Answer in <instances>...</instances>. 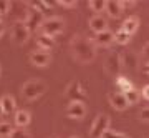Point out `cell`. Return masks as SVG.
Segmentation results:
<instances>
[{"label": "cell", "instance_id": "cell-10", "mask_svg": "<svg viewBox=\"0 0 149 138\" xmlns=\"http://www.w3.org/2000/svg\"><path fill=\"white\" fill-rule=\"evenodd\" d=\"M108 100H109V105L114 108V110H126L129 106V103L126 101V96L124 93H119V92H111V93H108Z\"/></svg>", "mask_w": 149, "mask_h": 138}, {"label": "cell", "instance_id": "cell-18", "mask_svg": "<svg viewBox=\"0 0 149 138\" xmlns=\"http://www.w3.org/2000/svg\"><path fill=\"white\" fill-rule=\"evenodd\" d=\"M0 103H2V110H3V113H13L17 108V103H15V98L12 95H3L2 98H0Z\"/></svg>", "mask_w": 149, "mask_h": 138}, {"label": "cell", "instance_id": "cell-37", "mask_svg": "<svg viewBox=\"0 0 149 138\" xmlns=\"http://www.w3.org/2000/svg\"><path fill=\"white\" fill-rule=\"evenodd\" d=\"M0 22H2V15H0Z\"/></svg>", "mask_w": 149, "mask_h": 138}, {"label": "cell", "instance_id": "cell-25", "mask_svg": "<svg viewBox=\"0 0 149 138\" xmlns=\"http://www.w3.org/2000/svg\"><path fill=\"white\" fill-rule=\"evenodd\" d=\"M12 132H13V127H12L8 122H2V123H0V138L10 137Z\"/></svg>", "mask_w": 149, "mask_h": 138}, {"label": "cell", "instance_id": "cell-32", "mask_svg": "<svg viewBox=\"0 0 149 138\" xmlns=\"http://www.w3.org/2000/svg\"><path fill=\"white\" fill-rule=\"evenodd\" d=\"M119 2H121L123 8H131V7L136 5V2H133V0H119Z\"/></svg>", "mask_w": 149, "mask_h": 138}, {"label": "cell", "instance_id": "cell-31", "mask_svg": "<svg viewBox=\"0 0 149 138\" xmlns=\"http://www.w3.org/2000/svg\"><path fill=\"white\" fill-rule=\"evenodd\" d=\"M139 118L143 120V122H149V106L143 108L141 112H139Z\"/></svg>", "mask_w": 149, "mask_h": 138}, {"label": "cell", "instance_id": "cell-17", "mask_svg": "<svg viewBox=\"0 0 149 138\" xmlns=\"http://www.w3.org/2000/svg\"><path fill=\"white\" fill-rule=\"evenodd\" d=\"M32 117H30V113L27 110H17L15 112V117H13V122H15L17 128H25L30 123Z\"/></svg>", "mask_w": 149, "mask_h": 138}, {"label": "cell", "instance_id": "cell-26", "mask_svg": "<svg viewBox=\"0 0 149 138\" xmlns=\"http://www.w3.org/2000/svg\"><path fill=\"white\" fill-rule=\"evenodd\" d=\"M8 138H32V135L25 130V128H13Z\"/></svg>", "mask_w": 149, "mask_h": 138}, {"label": "cell", "instance_id": "cell-12", "mask_svg": "<svg viewBox=\"0 0 149 138\" xmlns=\"http://www.w3.org/2000/svg\"><path fill=\"white\" fill-rule=\"evenodd\" d=\"M121 58V67H126L128 70H138V65H139V58L138 55L131 50H126L119 55Z\"/></svg>", "mask_w": 149, "mask_h": 138}, {"label": "cell", "instance_id": "cell-23", "mask_svg": "<svg viewBox=\"0 0 149 138\" xmlns=\"http://www.w3.org/2000/svg\"><path fill=\"white\" fill-rule=\"evenodd\" d=\"M30 5L35 7L37 10H40V12L43 13V15H45V13H47V12L50 10L52 7H53V4H52V2H43V0H40V2H32Z\"/></svg>", "mask_w": 149, "mask_h": 138}, {"label": "cell", "instance_id": "cell-34", "mask_svg": "<svg viewBox=\"0 0 149 138\" xmlns=\"http://www.w3.org/2000/svg\"><path fill=\"white\" fill-rule=\"evenodd\" d=\"M3 33H5V25H3V22H0V38H2Z\"/></svg>", "mask_w": 149, "mask_h": 138}, {"label": "cell", "instance_id": "cell-2", "mask_svg": "<svg viewBox=\"0 0 149 138\" xmlns=\"http://www.w3.org/2000/svg\"><path fill=\"white\" fill-rule=\"evenodd\" d=\"M45 92H47V85L43 83L42 80H37V78L28 80L22 87V95L28 101H33V100H37V98H40Z\"/></svg>", "mask_w": 149, "mask_h": 138}, {"label": "cell", "instance_id": "cell-24", "mask_svg": "<svg viewBox=\"0 0 149 138\" xmlns=\"http://www.w3.org/2000/svg\"><path fill=\"white\" fill-rule=\"evenodd\" d=\"M104 5H106V2H103V0H91V2H88V7L93 12H96V15H100V12L104 10Z\"/></svg>", "mask_w": 149, "mask_h": 138}, {"label": "cell", "instance_id": "cell-30", "mask_svg": "<svg viewBox=\"0 0 149 138\" xmlns=\"http://www.w3.org/2000/svg\"><path fill=\"white\" fill-rule=\"evenodd\" d=\"M141 57H143V60L146 62V63H149V42L146 43L143 47V52H141Z\"/></svg>", "mask_w": 149, "mask_h": 138}, {"label": "cell", "instance_id": "cell-1", "mask_svg": "<svg viewBox=\"0 0 149 138\" xmlns=\"http://www.w3.org/2000/svg\"><path fill=\"white\" fill-rule=\"evenodd\" d=\"M71 53L76 62L80 63H90L96 57V45L93 40L83 35H74L71 38Z\"/></svg>", "mask_w": 149, "mask_h": 138}, {"label": "cell", "instance_id": "cell-3", "mask_svg": "<svg viewBox=\"0 0 149 138\" xmlns=\"http://www.w3.org/2000/svg\"><path fill=\"white\" fill-rule=\"evenodd\" d=\"M43 22H45V15H43L40 10H37L35 7L30 5V8H28L27 13H25V18H23V23L27 25V28L30 30V33L37 32L38 28H42Z\"/></svg>", "mask_w": 149, "mask_h": 138}, {"label": "cell", "instance_id": "cell-36", "mask_svg": "<svg viewBox=\"0 0 149 138\" xmlns=\"http://www.w3.org/2000/svg\"><path fill=\"white\" fill-rule=\"evenodd\" d=\"M3 115V110H2V103H0V117Z\"/></svg>", "mask_w": 149, "mask_h": 138}, {"label": "cell", "instance_id": "cell-5", "mask_svg": "<svg viewBox=\"0 0 149 138\" xmlns=\"http://www.w3.org/2000/svg\"><path fill=\"white\" fill-rule=\"evenodd\" d=\"M65 28V20L63 18H60V17H48L45 18L42 25V33L45 35H50V37H55V35H58V33L63 32Z\"/></svg>", "mask_w": 149, "mask_h": 138}, {"label": "cell", "instance_id": "cell-38", "mask_svg": "<svg viewBox=\"0 0 149 138\" xmlns=\"http://www.w3.org/2000/svg\"><path fill=\"white\" fill-rule=\"evenodd\" d=\"M71 138H78V137H71Z\"/></svg>", "mask_w": 149, "mask_h": 138}, {"label": "cell", "instance_id": "cell-33", "mask_svg": "<svg viewBox=\"0 0 149 138\" xmlns=\"http://www.w3.org/2000/svg\"><path fill=\"white\" fill-rule=\"evenodd\" d=\"M141 96H143L144 100L149 101V85H144L143 90H141Z\"/></svg>", "mask_w": 149, "mask_h": 138}, {"label": "cell", "instance_id": "cell-11", "mask_svg": "<svg viewBox=\"0 0 149 138\" xmlns=\"http://www.w3.org/2000/svg\"><path fill=\"white\" fill-rule=\"evenodd\" d=\"M30 62L35 67H47L52 62V55L47 50H37V52L30 53Z\"/></svg>", "mask_w": 149, "mask_h": 138}, {"label": "cell", "instance_id": "cell-16", "mask_svg": "<svg viewBox=\"0 0 149 138\" xmlns=\"http://www.w3.org/2000/svg\"><path fill=\"white\" fill-rule=\"evenodd\" d=\"M37 45H38V50H47V52H50L55 47V38L40 32L37 35Z\"/></svg>", "mask_w": 149, "mask_h": 138}, {"label": "cell", "instance_id": "cell-27", "mask_svg": "<svg viewBox=\"0 0 149 138\" xmlns=\"http://www.w3.org/2000/svg\"><path fill=\"white\" fill-rule=\"evenodd\" d=\"M103 138H131V137H128V135H124L121 132H116V130H108L103 135Z\"/></svg>", "mask_w": 149, "mask_h": 138}, {"label": "cell", "instance_id": "cell-29", "mask_svg": "<svg viewBox=\"0 0 149 138\" xmlns=\"http://www.w3.org/2000/svg\"><path fill=\"white\" fill-rule=\"evenodd\" d=\"M56 5L60 7H66V8H74L76 7V2L74 0H58V2H55Z\"/></svg>", "mask_w": 149, "mask_h": 138}, {"label": "cell", "instance_id": "cell-21", "mask_svg": "<svg viewBox=\"0 0 149 138\" xmlns=\"http://www.w3.org/2000/svg\"><path fill=\"white\" fill-rule=\"evenodd\" d=\"M129 40H131V35H129L128 32H124L123 28H119V30L114 33V42L119 43V45H126V43H129Z\"/></svg>", "mask_w": 149, "mask_h": 138}, {"label": "cell", "instance_id": "cell-14", "mask_svg": "<svg viewBox=\"0 0 149 138\" xmlns=\"http://www.w3.org/2000/svg\"><path fill=\"white\" fill-rule=\"evenodd\" d=\"M106 27H108V22L103 15H93L90 18V28L95 33H101L104 30H108Z\"/></svg>", "mask_w": 149, "mask_h": 138}, {"label": "cell", "instance_id": "cell-35", "mask_svg": "<svg viewBox=\"0 0 149 138\" xmlns=\"http://www.w3.org/2000/svg\"><path fill=\"white\" fill-rule=\"evenodd\" d=\"M143 72L149 75V63H144V65H143Z\"/></svg>", "mask_w": 149, "mask_h": 138}, {"label": "cell", "instance_id": "cell-20", "mask_svg": "<svg viewBox=\"0 0 149 138\" xmlns=\"http://www.w3.org/2000/svg\"><path fill=\"white\" fill-rule=\"evenodd\" d=\"M116 88H118V92L119 93H126L128 90H131V88H134L133 87V83L129 82L126 77H123V75H119V77H116Z\"/></svg>", "mask_w": 149, "mask_h": 138}, {"label": "cell", "instance_id": "cell-13", "mask_svg": "<svg viewBox=\"0 0 149 138\" xmlns=\"http://www.w3.org/2000/svg\"><path fill=\"white\" fill-rule=\"evenodd\" d=\"M114 42V33L109 32V30H104L101 33H96L95 38H93V43L96 47H109L111 43Z\"/></svg>", "mask_w": 149, "mask_h": 138}, {"label": "cell", "instance_id": "cell-8", "mask_svg": "<svg viewBox=\"0 0 149 138\" xmlns=\"http://www.w3.org/2000/svg\"><path fill=\"white\" fill-rule=\"evenodd\" d=\"M66 96L71 101H81V103H85V100H86V93L81 88L80 82H71L70 83L68 88H66Z\"/></svg>", "mask_w": 149, "mask_h": 138}, {"label": "cell", "instance_id": "cell-15", "mask_svg": "<svg viewBox=\"0 0 149 138\" xmlns=\"http://www.w3.org/2000/svg\"><path fill=\"white\" fill-rule=\"evenodd\" d=\"M104 12H106L111 18H118V17H121V13H123L121 2H119V0H108L106 5H104Z\"/></svg>", "mask_w": 149, "mask_h": 138}, {"label": "cell", "instance_id": "cell-9", "mask_svg": "<svg viewBox=\"0 0 149 138\" xmlns=\"http://www.w3.org/2000/svg\"><path fill=\"white\" fill-rule=\"evenodd\" d=\"M66 117L68 118H74V120H81V118L86 115V106L85 103L81 101H71L68 106H66Z\"/></svg>", "mask_w": 149, "mask_h": 138}, {"label": "cell", "instance_id": "cell-19", "mask_svg": "<svg viewBox=\"0 0 149 138\" xmlns=\"http://www.w3.org/2000/svg\"><path fill=\"white\" fill-rule=\"evenodd\" d=\"M121 28L124 30V32H128L129 35H133V33L139 28V18L138 17H128V18L124 20V23H123Z\"/></svg>", "mask_w": 149, "mask_h": 138}, {"label": "cell", "instance_id": "cell-4", "mask_svg": "<svg viewBox=\"0 0 149 138\" xmlns=\"http://www.w3.org/2000/svg\"><path fill=\"white\" fill-rule=\"evenodd\" d=\"M109 115L106 113H101L95 118V122L91 125L90 130V138H103V135L109 130Z\"/></svg>", "mask_w": 149, "mask_h": 138}, {"label": "cell", "instance_id": "cell-22", "mask_svg": "<svg viewBox=\"0 0 149 138\" xmlns=\"http://www.w3.org/2000/svg\"><path fill=\"white\" fill-rule=\"evenodd\" d=\"M124 96H126V101H128L129 105H134V103H138L139 98H141V92H138L136 88H131V90H128L124 93Z\"/></svg>", "mask_w": 149, "mask_h": 138}, {"label": "cell", "instance_id": "cell-7", "mask_svg": "<svg viewBox=\"0 0 149 138\" xmlns=\"http://www.w3.org/2000/svg\"><path fill=\"white\" fill-rule=\"evenodd\" d=\"M104 70L111 77H119V72H121V58H119L118 53L108 55L106 62H104Z\"/></svg>", "mask_w": 149, "mask_h": 138}, {"label": "cell", "instance_id": "cell-28", "mask_svg": "<svg viewBox=\"0 0 149 138\" xmlns=\"http://www.w3.org/2000/svg\"><path fill=\"white\" fill-rule=\"evenodd\" d=\"M10 8H12L10 2H3V0H0V15H2V17L7 15V13L10 12Z\"/></svg>", "mask_w": 149, "mask_h": 138}, {"label": "cell", "instance_id": "cell-6", "mask_svg": "<svg viewBox=\"0 0 149 138\" xmlns=\"http://www.w3.org/2000/svg\"><path fill=\"white\" fill-rule=\"evenodd\" d=\"M30 37V30L27 28V25L23 23V20H17L12 25V38L17 45H23Z\"/></svg>", "mask_w": 149, "mask_h": 138}]
</instances>
